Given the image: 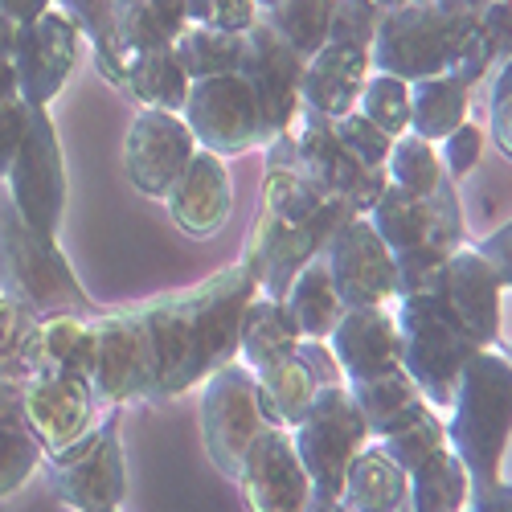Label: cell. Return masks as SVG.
<instances>
[{
    "instance_id": "ee69618b",
    "label": "cell",
    "mask_w": 512,
    "mask_h": 512,
    "mask_svg": "<svg viewBox=\"0 0 512 512\" xmlns=\"http://www.w3.org/2000/svg\"><path fill=\"white\" fill-rule=\"evenodd\" d=\"M381 17H386V13H381L373 0H336L332 25H328V41L369 50V46H373V33H377V25H381Z\"/></svg>"
},
{
    "instance_id": "6125c7cd",
    "label": "cell",
    "mask_w": 512,
    "mask_h": 512,
    "mask_svg": "<svg viewBox=\"0 0 512 512\" xmlns=\"http://www.w3.org/2000/svg\"><path fill=\"white\" fill-rule=\"evenodd\" d=\"M508 361H512V349H508Z\"/></svg>"
},
{
    "instance_id": "b9f144b4",
    "label": "cell",
    "mask_w": 512,
    "mask_h": 512,
    "mask_svg": "<svg viewBox=\"0 0 512 512\" xmlns=\"http://www.w3.org/2000/svg\"><path fill=\"white\" fill-rule=\"evenodd\" d=\"M37 320L41 316L17 304L13 295H0V377H29V340Z\"/></svg>"
},
{
    "instance_id": "681fc988",
    "label": "cell",
    "mask_w": 512,
    "mask_h": 512,
    "mask_svg": "<svg viewBox=\"0 0 512 512\" xmlns=\"http://www.w3.org/2000/svg\"><path fill=\"white\" fill-rule=\"evenodd\" d=\"M25 127H29V103L25 99L0 103V181L9 177V168L17 160V148L25 140Z\"/></svg>"
},
{
    "instance_id": "ac0fdd59",
    "label": "cell",
    "mask_w": 512,
    "mask_h": 512,
    "mask_svg": "<svg viewBox=\"0 0 512 512\" xmlns=\"http://www.w3.org/2000/svg\"><path fill=\"white\" fill-rule=\"evenodd\" d=\"M99 402L87 377L74 373H33L25 377V426L46 455L66 451L95 426Z\"/></svg>"
},
{
    "instance_id": "6da1fadb",
    "label": "cell",
    "mask_w": 512,
    "mask_h": 512,
    "mask_svg": "<svg viewBox=\"0 0 512 512\" xmlns=\"http://www.w3.org/2000/svg\"><path fill=\"white\" fill-rule=\"evenodd\" d=\"M254 295H259V283L242 263H230L197 287L140 304L136 316L152 345L148 398H181L209 373L238 361L242 312Z\"/></svg>"
},
{
    "instance_id": "680465c9",
    "label": "cell",
    "mask_w": 512,
    "mask_h": 512,
    "mask_svg": "<svg viewBox=\"0 0 512 512\" xmlns=\"http://www.w3.org/2000/svg\"><path fill=\"white\" fill-rule=\"evenodd\" d=\"M308 512H349V508H345V500H324V496H312Z\"/></svg>"
},
{
    "instance_id": "11a10c76",
    "label": "cell",
    "mask_w": 512,
    "mask_h": 512,
    "mask_svg": "<svg viewBox=\"0 0 512 512\" xmlns=\"http://www.w3.org/2000/svg\"><path fill=\"white\" fill-rule=\"evenodd\" d=\"M46 9H54V0H0V13H9L17 25L37 21Z\"/></svg>"
},
{
    "instance_id": "ab89813d",
    "label": "cell",
    "mask_w": 512,
    "mask_h": 512,
    "mask_svg": "<svg viewBox=\"0 0 512 512\" xmlns=\"http://www.w3.org/2000/svg\"><path fill=\"white\" fill-rule=\"evenodd\" d=\"M451 246L426 238L410 250H398L394 254V275H398V300H406V295H426V291H439L443 283V267L451 259Z\"/></svg>"
},
{
    "instance_id": "c3c4849f",
    "label": "cell",
    "mask_w": 512,
    "mask_h": 512,
    "mask_svg": "<svg viewBox=\"0 0 512 512\" xmlns=\"http://www.w3.org/2000/svg\"><path fill=\"white\" fill-rule=\"evenodd\" d=\"M488 123H492V144L500 148V156L512 160V58L492 74Z\"/></svg>"
},
{
    "instance_id": "db71d44e",
    "label": "cell",
    "mask_w": 512,
    "mask_h": 512,
    "mask_svg": "<svg viewBox=\"0 0 512 512\" xmlns=\"http://www.w3.org/2000/svg\"><path fill=\"white\" fill-rule=\"evenodd\" d=\"M463 512H512V484L500 480L492 488H476Z\"/></svg>"
},
{
    "instance_id": "7dc6e473",
    "label": "cell",
    "mask_w": 512,
    "mask_h": 512,
    "mask_svg": "<svg viewBox=\"0 0 512 512\" xmlns=\"http://www.w3.org/2000/svg\"><path fill=\"white\" fill-rule=\"evenodd\" d=\"M480 152H484V127H476V123H459L447 140H439V160L451 181H463L472 173L480 164Z\"/></svg>"
},
{
    "instance_id": "cb8c5ba5",
    "label": "cell",
    "mask_w": 512,
    "mask_h": 512,
    "mask_svg": "<svg viewBox=\"0 0 512 512\" xmlns=\"http://www.w3.org/2000/svg\"><path fill=\"white\" fill-rule=\"evenodd\" d=\"M349 394H353V402L361 406L373 439L394 435L398 426H406L410 418H418L426 406H431V402L422 398V390L414 386V377H410L402 365L390 369V373L365 377V381H349Z\"/></svg>"
},
{
    "instance_id": "603a6c76",
    "label": "cell",
    "mask_w": 512,
    "mask_h": 512,
    "mask_svg": "<svg viewBox=\"0 0 512 512\" xmlns=\"http://www.w3.org/2000/svg\"><path fill=\"white\" fill-rule=\"evenodd\" d=\"M340 500L349 512H402L410 504V472L398 467L377 439H369L349 463Z\"/></svg>"
},
{
    "instance_id": "94428289",
    "label": "cell",
    "mask_w": 512,
    "mask_h": 512,
    "mask_svg": "<svg viewBox=\"0 0 512 512\" xmlns=\"http://www.w3.org/2000/svg\"><path fill=\"white\" fill-rule=\"evenodd\" d=\"M103 512H123V508H103Z\"/></svg>"
},
{
    "instance_id": "7bdbcfd3",
    "label": "cell",
    "mask_w": 512,
    "mask_h": 512,
    "mask_svg": "<svg viewBox=\"0 0 512 512\" xmlns=\"http://www.w3.org/2000/svg\"><path fill=\"white\" fill-rule=\"evenodd\" d=\"M41 463H46V451L29 426H0V500L21 492Z\"/></svg>"
},
{
    "instance_id": "484cf974",
    "label": "cell",
    "mask_w": 512,
    "mask_h": 512,
    "mask_svg": "<svg viewBox=\"0 0 512 512\" xmlns=\"http://www.w3.org/2000/svg\"><path fill=\"white\" fill-rule=\"evenodd\" d=\"M33 373H91V316H41L29 340V377Z\"/></svg>"
},
{
    "instance_id": "f546056e",
    "label": "cell",
    "mask_w": 512,
    "mask_h": 512,
    "mask_svg": "<svg viewBox=\"0 0 512 512\" xmlns=\"http://www.w3.org/2000/svg\"><path fill=\"white\" fill-rule=\"evenodd\" d=\"M259 377V410L267 418V426H283V431H295L304 422L320 381L312 377V369L304 365V357L295 353L279 365H267L254 373Z\"/></svg>"
},
{
    "instance_id": "e575fe53",
    "label": "cell",
    "mask_w": 512,
    "mask_h": 512,
    "mask_svg": "<svg viewBox=\"0 0 512 512\" xmlns=\"http://www.w3.org/2000/svg\"><path fill=\"white\" fill-rule=\"evenodd\" d=\"M185 25H189V17H185V0H140V5L123 9V13L115 17L119 46H123L127 58L140 54V50L173 46Z\"/></svg>"
},
{
    "instance_id": "277c9868",
    "label": "cell",
    "mask_w": 512,
    "mask_h": 512,
    "mask_svg": "<svg viewBox=\"0 0 512 512\" xmlns=\"http://www.w3.org/2000/svg\"><path fill=\"white\" fill-rule=\"evenodd\" d=\"M0 295H13L37 316H99L58 238L33 230L13 205L0 209Z\"/></svg>"
},
{
    "instance_id": "3957f363",
    "label": "cell",
    "mask_w": 512,
    "mask_h": 512,
    "mask_svg": "<svg viewBox=\"0 0 512 512\" xmlns=\"http://www.w3.org/2000/svg\"><path fill=\"white\" fill-rule=\"evenodd\" d=\"M267 164L304 177L312 189H320L328 197L349 201L353 213H369L390 185L386 164H361L345 144H340L332 119L312 111V107L295 111L287 132H279L267 144Z\"/></svg>"
},
{
    "instance_id": "d590c367",
    "label": "cell",
    "mask_w": 512,
    "mask_h": 512,
    "mask_svg": "<svg viewBox=\"0 0 512 512\" xmlns=\"http://www.w3.org/2000/svg\"><path fill=\"white\" fill-rule=\"evenodd\" d=\"M254 5H259V17L304 58H312L328 41L336 0H254Z\"/></svg>"
},
{
    "instance_id": "60d3db41",
    "label": "cell",
    "mask_w": 512,
    "mask_h": 512,
    "mask_svg": "<svg viewBox=\"0 0 512 512\" xmlns=\"http://www.w3.org/2000/svg\"><path fill=\"white\" fill-rule=\"evenodd\" d=\"M377 443L390 451V459H394L398 467H406V472H414V467H418L426 455L439 451V447L447 443V422L439 418V410H435V406H426L418 418H410L406 426H398L394 435L377 439Z\"/></svg>"
},
{
    "instance_id": "9c48e42d",
    "label": "cell",
    "mask_w": 512,
    "mask_h": 512,
    "mask_svg": "<svg viewBox=\"0 0 512 512\" xmlns=\"http://www.w3.org/2000/svg\"><path fill=\"white\" fill-rule=\"evenodd\" d=\"M267 431L259 410V377L246 361H230L201 381V439L222 476H238L250 443Z\"/></svg>"
},
{
    "instance_id": "8d00e7d4",
    "label": "cell",
    "mask_w": 512,
    "mask_h": 512,
    "mask_svg": "<svg viewBox=\"0 0 512 512\" xmlns=\"http://www.w3.org/2000/svg\"><path fill=\"white\" fill-rule=\"evenodd\" d=\"M62 9L78 21L82 37L91 41L99 74L111 82V87H123L127 82V54L119 46V29H115V0H62Z\"/></svg>"
},
{
    "instance_id": "44dd1931",
    "label": "cell",
    "mask_w": 512,
    "mask_h": 512,
    "mask_svg": "<svg viewBox=\"0 0 512 512\" xmlns=\"http://www.w3.org/2000/svg\"><path fill=\"white\" fill-rule=\"evenodd\" d=\"M328 349L340 361V373L349 381H365L377 373H390L402 361L398 345V320L390 304H373V308H345L340 324L328 336Z\"/></svg>"
},
{
    "instance_id": "8992f818",
    "label": "cell",
    "mask_w": 512,
    "mask_h": 512,
    "mask_svg": "<svg viewBox=\"0 0 512 512\" xmlns=\"http://www.w3.org/2000/svg\"><path fill=\"white\" fill-rule=\"evenodd\" d=\"M345 218H353L349 201H336L328 213H320V218H308V222L283 218V213H271V209L259 205L238 263L250 271L254 283H259V295L283 300L291 279L300 275L312 259H320L324 242L332 238V230L345 222Z\"/></svg>"
},
{
    "instance_id": "d6986e66",
    "label": "cell",
    "mask_w": 512,
    "mask_h": 512,
    "mask_svg": "<svg viewBox=\"0 0 512 512\" xmlns=\"http://www.w3.org/2000/svg\"><path fill=\"white\" fill-rule=\"evenodd\" d=\"M443 300L447 308L459 316V324L472 332V340L480 349H496L500 345V320H504V283L496 275V267L484 259L476 246H459L447 267H443Z\"/></svg>"
},
{
    "instance_id": "4fadbf2b",
    "label": "cell",
    "mask_w": 512,
    "mask_h": 512,
    "mask_svg": "<svg viewBox=\"0 0 512 512\" xmlns=\"http://www.w3.org/2000/svg\"><path fill=\"white\" fill-rule=\"evenodd\" d=\"M320 259L328 263V275L340 291L345 308H373L398 300V275H394V250L381 242L365 213L345 218L332 238L324 242Z\"/></svg>"
},
{
    "instance_id": "e0dca14e",
    "label": "cell",
    "mask_w": 512,
    "mask_h": 512,
    "mask_svg": "<svg viewBox=\"0 0 512 512\" xmlns=\"http://www.w3.org/2000/svg\"><path fill=\"white\" fill-rule=\"evenodd\" d=\"M234 480H238L250 512H308V504L316 496L308 467H304L300 451H295V439L283 426H267V431L250 443Z\"/></svg>"
},
{
    "instance_id": "816d5d0a",
    "label": "cell",
    "mask_w": 512,
    "mask_h": 512,
    "mask_svg": "<svg viewBox=\"0 0 512 512\" xmlns=\"http://www.w3.org/2000/svg\"><path fill=\"white\" fill-rule=\"evenodd\" d=\"M476 250H480L484 259L496 267V275H500L504 291H512V222H504L500 230H492Z\"/></svg>"
},
{
    "instance_id": "7a4b0ae2",
    "label": "cell",
    "mask_w": 512,
    "mask_h": 512,
    "mask_svg": "<svg viewBox=\"0 0 512 512\" xmlns=\"http://www.w3.org/2000/svg\"><path fill=\"white\" fill-rule=\"evenodd\" d=\"M508 439H512V361L500 349H480L459 377L447 422V443L463 459L467 476H472V492L504 480L500 463Z\"/></svg>"
},
{
    "instance_id": "d6a6232c",
    "label": "cell",
    "mask_w": 512,
    "mask_h": 512,
    "mask_svg": "<svg viewBox=\"0 0 512 512\" xmlns=\"http://www.w3.org/2000/svg\"><path fill=\"white\" fill-rule=\"evenodd\" d=\"M365 218L373 222V230L381 234V242H386L394 254L431 238V201L394 185V181L386 185V193L377 197V205L365 213Z\"/></svg>"
},
{
    "instance_id": "5b68a950",
    "label": "cell",
    "mask_w": 512,
    "mask_h": 512,
    "mask_svg": "<svg viewBox=\"0 0 512 512\" xmlns=\"http://www.w3.org/2000/svg\"><path fill=\"white\" fill-rule=\"evenodd\" d=\"M394 320H398L402 369L414 377V386L435 410H451V398H455V386L467 361L480 353L472 332L447 308L443 291L394 300Z\"/></svg>"
},
{
    "instance_id": "bcb514c9",
    "label": "cell",
    "mask_w": 512,
    "mask_h": 512,
    "mask_svg": "<svg viewBox=\"0 0 512 512\" xmlns=\"http://www.w3.org/2000/svg\"><path fill=\"white\" fill-rule=\"evenodd\" d=\"M185 17H189V25H213V29L242 33L259 21V5H254V0H185Z\"/></svg>"
},
{
    "instance_id": "8fae6325",
    "label": "cell",
    "mask_w": 512,
    "mask_h": 512,
    "mask_svg": "<svg viewBox=\"0 0 512 512\" xmlns=\"http://www.w3.org/2000/svg\"><path fill=\"white\" fill-rule=\"evenodd\" d=\"M91 394L99 410L144 402L152 390V345L136 308L91 316Z\"/></svg>"
},
{
    "instance_id": "74e56055",
    "label": "cell",
    "mask_w": 512,
    "mask_h": 512,
    "mask_svg": "<svg viewBox=\"0 0 512 512\" xmlns=\"http://www.w3.org/2000/svg\"><path fill=\"white\" fill-rule=\"evenodd\" d=\"M386 173H390L394 185H402V189H410V193H418V197H431V193L447 181V168H443V160H439V144L422 140V136H414V132H406V136H398V140L390 144Z\"/></svg>"
},
{
    "instance_id": "4dcf8cb0",
    "label": "cell",
    "mask_w": 512,
    "mask_h": 512,
    "mask_svg": "<svg viewBox=\"0 0 512 512\" xmlns=\"http://www.w3.org/2000/svg\"><path fill=\"white\" fill-rule=\"evenodd\" d=\"M472 500V476L463 459L443 443L410 472V512H463Z\"/></svg>"
},
{
    "instance_id": "836d02e7",
    "label": "cell",
    "mask_w": 512,
    "mask_h": 512,
    "mask_svg": "<svg viewBox=\"0 0 512 512\" xmlns=\"http://www.w3.org/2000/svg\"><path fill=\"white\" fill-rule=\"evenodd\" d=\"M242 33L213 29V25H185L181 37L173 41V50H177V58H181V66L193 82L197 78H218V74H238L242 46H246Z\"/></svg>"
},
{
    "instance_id": "52a82bcc",
    "label": "cell",
    "mask_w": 512,
    "mask_h": 512,
    "mask_svg": "<svg viewBox=\"0 0 512 512\" xmlns=\"http://www.w3.org/2000/svg\"><path fill=\"white\" fill-rule=\"evenodd\" d=\"M119 410L111 406L78 443L58 455H46L50 492L74 512H103L119 508L127 496V463L119 443Z\"/></svg>"
},
{
    "instance_id": "9f6ffc18",
    "label": "cell",
    "mask_w": 512,
    "mask_h": 512,
    "mask_svg": "<svg viewBox=\"0 0 512 512\" xmlns=\"http://www.w3.org/2000/svg\"><path fill=\"white\" fill-rule=\"evenodd\" d=\"M21 99V82H17V66L9 54H0V103Z\"/></svg>"
},
{
    "instance_id": "d4e9b609",
    "label": "cell",
    "mask_w": 512,
    "mask_h": 512,
    "mask_svg": "<svg viewBox=\"0 0 512 512\" xmlns=\"http://www.w3.org/2000/svg\"><path fill=\"white\" fill-rule=\"evenodd\" d=\"M300 328H295L291 312L283 300H271V295H254L242 312V340H238V357L259 373L267 365H279L287 357H295L300 349Z\"/></svg>"
},
{
    "instance_id": "2e32d148",
    "label": "cell",
    "mask_w": 512,
    "mask_h": 512,
    "mask_svg": "<svg viewBox=\"0 0 512 512\" xmlns=\"http://www.w3.org/2000/svg\"><path fill=\"white\" fill-rule=\"evenodd\" d=\"M193 152H197V140L177 111L140 107V115L123 136V173L144 197L164 201L168 189L185 173V164L193 160Z\"/></svg>"
},
{
    "instance_id": "4316f807",
    "label": "cell",
    "mask_w": 512,
    "mask_h": 512,
    "mask_svg": "<svg viewBox=\"0 0 512 512\" xmlns=\"http://www.w3.org/2000/svg\"><path fill=\"white\" fill-rule=\"evenodd\" d=\"M472 111V87L455 74H435L410 82V132L422 140H447Z\"/></svg>"
},
{
    "instance_id": "ffe728a7",
    "label": "cell",
    "mask_w": 512,
    "mask_h": 512,
    "mask_svg": "<svg viewBox=\"0 0 512 512\" xmlns=\"http://www.w3.org/2000/svg\"><path fill=\"white\" fill-rule=\"evenodd\" d=\"M164 205L189 238H201V242L218 238L234 213V181L226 160L197 148L193 160L185 164V173L177 177V185L168 189Z\"/></svg>"
},
{
    "instance_id": "9a60e30c",
    "label": "cell",
    "mask_w": 512,
    "mask_h": 512,
    "mask_svg": "<svg viewBox=\"0 0 512 512\" xmlns=\"http://www.w3.org/2000/svg\"><path fill=\"white\" fill-rule=\"evenodd\" d=\"M78 54H82V29L66 9H46L37 21L21 25L13 50L21 99L33 107H50L66 91Z\"/></svg>"
},
{
    "instance_id": "f1b7e54d",
    "label": "cell",
    "mask_w": 512,
    "mask_h": 512,
    "mask_svg": "<svg viewBox=\"0 0 512 512\" xmlns=\"http://www.w3.org/2000/svg\"><path fill=\"white\" fill-rule=\"evenodd\" d=\"M283 304L295 320V328H300L304 340H328L332 328L340 324V316H345V300H340V291L328 275V263L324 259H312L300 275L291 279Z\"/></svg>"
},
{
    "instance_id": "be15d7a7",
    "label": "cell",
    "mask_w": 512,
    "mask_h": 512,
    "mask_svg": "<svg viewBox=\"0 0 512 512\" xmlns=\"http://www.w3.org/2000/svg\"><path fill=\"white\" fill-rule=\"evenodd\" d=\"M402 512H410V504H406V508H402Z\"/></svg>"
},
{
    "instance_id": "f35d334b",
    "label": "cell",
    "mask_w": 512,
    "mask_h": 512,
    "mask_svg": "<svg viewBox=\"0 0 512 512\" xmlns=\"http://www.w3.org/2000/svg\"><path fill=\"white\" fill-rule=\"evenodd\" d=\"M357 111H361L365 119H373L390 140L406 136V132H410V82L373 70V74L365 78V87H361Z\"/></svg>"
},
{
    "instance_id": "f6af8a7d",
    "label": "cell",
    "mask_w": 512,
    "mask_h": 512,
    "mask_svg": "<svg viewBox=\"0 0 512 512\" xmlns=\"http://www.w3.org/2000/svg\"><path fill=\"white\" fill-rule=\"evenodd\" d=\"M332 127H336V136H340V144H345L361 164H386V156H390V136L381 132V127L373 123V119H365L361 111H349V115H340V119H332Z\"/></svg>"
},
{
    "instance_id": "91938a15",
    "label": "cell",
    "mask_w": 512,
    "mask_h": 512,
    "mask_svg": "<svg viewBox=\"0 0 512 512\" xmlns=\"http://www.w3.org/2000/svg\"><path fill=\"white\" fill-rule=\"evenodd\" d=\"M132 5H140V0H115V17H119L123 9H132Z\"/></svg>"
},
{
    "instance_id": "f5cc1de1",
    "label": "cell",
    "mask_w": 512,
    "mask_h": 512,
    "mask_svg": "<svg viewBox=\"0 0 512 512\" xmlns=\"http://www.w3.org/2000/svg\"><path fill=\"white\" fill-rule=\"evenodd\" d=\"M0 426H25V381L0 377Z\"/></svg>"
},
{
    "instance_id": "7c38bea8",
    "label": "cell",
    "mask_w": 512,
    "mask_h": 512,
    "mask_svg": "<svg viewBox=\"0 0 512 512\" xmlns=\"http://www.w3.org/2000/svg\"><path fill=\"white\" fill-rule=\"evenodd\" d=\"M181 119L189 123V132L197 148L213 156H246L254 148H263V111L259 99L246 87L242 74H218V78H197L189 87V99L181 107Z\"/></svg>"
},
{
    "instance_id": "30bf717a",
    "label": "cell",
    "mask_w": 512,
    "mask_h": 512,
    "mask_svg": "<svg viewBox=\"0 0 512 512\" xmlns=\"http://www.w3.org/2000/svg\"><path fill=\"white\" fill-rule=\"evenodd\" d=\"M9 205L21 213V218L58 238L62 230V213H66V160H62V144L54 132L50 107H33L29 103V127L25 140L17 148V160L9 168Z\"/></svg>"
},
{
    "instance_id": "1f68e13d",
    "label": "cell",
    "mask_w": 512,
    "mask_h": 512,
    "mask_svg": "<svg viewBox=\"0 0 512 512\" xmlns=\"http://www.w3.org/2000/svg\"><path fill=\"white\" fill-rule=\"evenodd\" d=\"M508 58H512V0H488L472 41L463 46V54L451 62L447 74L476 87V82L492 78Z\"/></svg>"
},
{
    "instance_id": "6f0895ef",
    "label": "cell",
    "mask_w": 512,
    "mask_h": 512,
    "mask_svg": "<svg viewBox=\"0 0 512 512\" xmlns=\"http://www.w3.org/2000/svg\"><path fill=\"white\" fill-rule=\"evenodd\" d=\"M17 33H21V25H17L9 13H0V54H9V58H13V50H17Z\"/></svg>"
},
{
    "instance_id": "ba28073f",
    "label": "cell",
    "mask_w": 512,
    "mask_h": 512,
    "mask_svg": "<svg viewBox=\"0 0 512 512\" xmlns=\"http://www.w3.org/2000/svg\"><path fill=\"white\" fill-rule=\"evenodd\" d=\"M295 451H300L308 480L316 488V496L324 500H340V488H345V472L357 459V451L373 439L369 422L361 414V406L353 402L349 386H320L304 422L291 431Z\"/></svg>"
},
{
    "instance_id": "83f0119b",
    "label": "cell",
    "mask_w": 512,
    "mask_h": 512,
    "mask_svg": "<svg viewBox=\"0 0 512 512\" xmlns=\"http://www.w3.org/2000/svg\"><path fill=\"white\" fill-rule=\"evenodd\" d=\"M189 87L193 78L185 74L181 58L173 46H156V50H140L127 58V82L123 91L132 95L140 107H152V111H177L185 107L189 99Z\"/></svg>"
},
{
    "instance_id": "7402d4cb",
    "label": "cell",
    "mask_w": 512,
    "mask_h": 512,
    "mask_svg": "<svg viewBox=\"0 0 512 512\" xmlns=\"http://www.w3.org/2000/svg\"><path fill=\"white\" fill-rule=\"evenodd\" d=\"M369 74H373L369 50L324 41V46L304 62L300 103L328 115V119H340V115L357 111V99H361V87H365Z\"/></svg>"
},
{
    "instance_id": "5bb4252c",
    "label": "cell",
    "mask_w": 512,
    "mask_h": 512,
    "mask_svg": "<svg viewBox=\"0 0 512 512\" xmlns=\"http://www.w3.org/2000/svg\"><path fill=\"white\" fill-rule=\"evenodd\" d=\"M246 46H242V66L238 74L246 78V87L259 99L263 111V140L271 144L279 132H287L295 111H300V78H304V54L287 46V41L259 17L246 33ZM263 144V148H267Z\"/></svg>"
},
{
    "instance_id": "f907efd6",
    "label": "cell",
    "mask_w": 512,
    "mask_h": 512,
    "mask_svg": "<svg viewBox=\"0 0 512 512\" xmlns=\"http://www.w3.org/2000/svg\"><path fill=\"white\" fill-rule=\"evenodd\" d=\"M295 353L304 357V365L312 369V377L320 381V386H345V373H340V361L332 357L328 340H300Z\"/></svg>"
}]
</instances>
